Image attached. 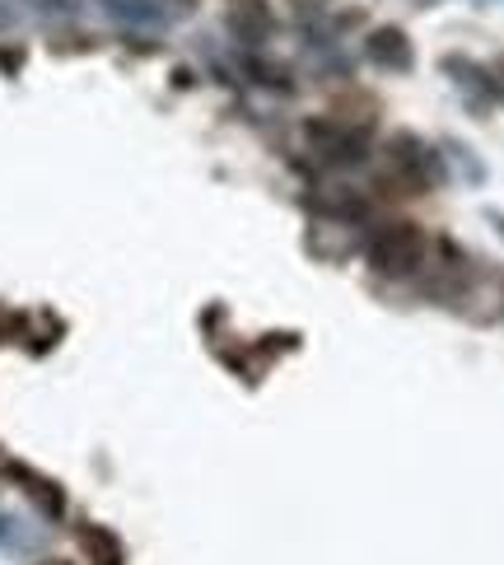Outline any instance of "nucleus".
<instances>
[{
	"label": "nucleus",
	"instance_id": "nucleus-1",
	"mask_svg": "<svg viewBox=\"0 0 504 565\" xmlns=\"http://www.w3.org/2000/svg\"><path fill=\"white\" fill-rule=\"evenodd\" d=\"M426 234H420L411 220H393V225L374 230L369 248H365V262L378 271V276H393V280H407L420 271V262H426Z\"/></svg>",
	"mask_w": 504,
	"mask_h": 565
},
{
	"label": "nucleus",
	"instance_id": "nucleus-2",
	"mask_svg": "<svg viewBox=\"0 0 504 565\" xmlns=\"http://www.w3.org/2000/svg\"><path fill=\"white\" fill-rule=\"evenodd\" d=\"M309 146L322 164H360L365 159V131H355L336 117H322V122H309Z\"/></svg>",
	"mask_w": 504,
	"mask_h": 565
},
{
	"label": "nucleus",
	"instance_id": "nucleus-3",
	"mask_svg": "<svg viewBox=\"0 0 504 565\" xmlns=\"http://www.w3.org/2000/svg\"><path fill=\"white\" fill-rule=\"evenodd\" d=\"M393 178L401 183V192H426L430 188V154L416 146V140H393Z\"/></svg>",
	"mask_w": 504,
	"mask_h": 565
},
{
	"label": "nucleus",
	"instance_id": "nucleus-4",
	"mask_svg": "<svg viewBox=\"0 0 504 565\" xmlns=\"http://www.w3.org/2000/svg\"><path fill=\"white\" fill-rule=\"evenodd\" d=\"M365 56L374 66H388V71H407L411 66V43L401 29H378L365 38Z\"/></svg>",
	"mask_w": 504,
	"mask_h": 565
},
{
	"label": "nucleus",
	"instance_id": "nucleus-5",
	"mask_svg": "<svg viewBox=\"0 0 504 565\" xmlns=\"http://www.w3.org/2000/svg\"><path fill=\"white\" fill-rule=\"evenodd\" d=\"M47 565H62V561H47Z\"/></svg>",
	"mask_w": 504,
	"mask_h": 565
},
{
	"label": "nucleus",
	"instance_id": "nucleus-6",
	"mask_svg": "<svg viewBox=\"0 0 504 565\" xmlns=\"http://www.w3.org/2000/svg\"><path fill=\"white\" fill-rule=\"evenodd\" d=\"M183 6H192V0H183Z\"/></svg>",
	"mask_w": 504,
	"mask_h": 565
}]
</instances>
